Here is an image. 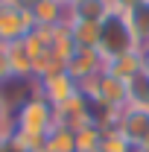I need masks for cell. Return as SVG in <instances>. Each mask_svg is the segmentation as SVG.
<instances>
[{
	"label": "cell",
	"instance_id": "cell-1",
	"mask_svg": "<svg viewBox=\"0 0 149 152\" xmlns=\"http://www.w3.org/2000/svg\"><path fill=\"white\" fill-rule=\"evenodd\" d=\"M79 91L91 99L93 108H99V111H111L117 114L120 108H126L131 102V91H129V82H123V79H117L111 73H96L91 76L88 82H82L79 85Z\"/></svg>",
	"mask_w": 149,
	"mask_h": 152
},
{
	"label": "cell",
	"instance_id": "cell-2",
	"mask_svg": "<svg viewBox=\"0 0 149 152\" xmlns=\"http://www.w3.org/2000/svg\"><path fill=\"white\" fill-rule=\"evenodd\" d=\"M12 114H15V126H18V132L47 137V132L53 129V105H50L44 96H38V94L26 96L20 105H15Z\"/></svg>",
	"mask_w": 149,
	"mask_h": 152
},
{
	"label": "cell",
	"instance_id": "cell-3",
	"mask_svg": "<svg viewBox=\"0 0 149 152\" xmlns=\"http://www.w3.org/2000/svg\"><path fill=\"white\" fill-rule=\"evenodd\" d=\"M32 29H35V20H32V9L29 6H23L20 0L0 3V44L23 41Z\"/></svg>",
	"mask_w": 149,
	"mask_h": 152
},
{
	"label": "cell",
	"instance_id": "cell-4",
	"mask_svg": "<svg viewBox=\"0 0 149 152\" xmlns=\"http://www.w3.org/2000/svg\"><path fill=\"white\" fill-rule=\"evenodd\" d=\"M35 94L44 96L53 108L64 105L67 99H73L79 94V82L67 70H58V73H47V76H38L35 79Z\"/></svg>",
	"mask_w": 149,
	"mask_h": 152
},
{
	"label": "cell",
	"instance_id": "cell-5",
	"mask_svg": "<svg viewBox=\"0 0 149 152\" xmlns=\"http://www.w3.org/2000/svg\"><path fill=\"white\" fill-rule=\"evenodd\" d=\"M114 126L126 134V140H129L131 146H140L149 137V108L146 105H137V102H129L126 108L117 111Z\"/></svg>",
	"mask_w": 149,
	"mask_h": 152
},
{
	"label": "cell",
	"instance_id": "cell-6",
	"mask_svg": "<svg viewBox=\"0 0 149 152\" xmlns=\"http://www.w3.org/2000/svg\"><path fill=\"white\" fill-rule=\"evenodd\" d=\"M102 70L131 85L137 76L143 73V56H140V50H123V53L105 56L102 58Z\"/></svg>",
	"mask_w": 149,
	"mask_h": 152
},
{
	"label": "cell",
	"instance_id": "cell-7",
	"mask_svg": "<svg viewBox=\"0 0 149 152\" xmlns=\"http://www.w3.org/2000/svg\"><path fill=\"white\" fill-rule=\"evenodd\" d=\"M67 73L73 76L76 82L82 85V82H88L91 76L102 73V56H99V50H85V47H76L73 56L67 58V67H64Z\"/></svg>",
	"mask_w": 149,
	"mask_h": 152
},
{
	"label": "cell",
	"instance_id": "cell-8",
	"mask_svg": "<svg viewBox=\"0 0 149 152\" xmlns=\"http://www.w3.org/2000/svg\"><path fill=\"white\" fill-rule=\"evenodd\" d=\"M111 12H114L111 0H73L67 6L70 20H91V23H102Z\"/></svg>",
	"mask_w": 149,
	"mask_h": 152
},
{
	"label": "cell",
	"instance_id": "cell-9",
	"mask_svg": "<svg viewBox=\"0 0 149 152\" xmlns=\"http://www.w3.org/2000/svg\"><path fill=\"white\" fill-rule=\"evenodd\" d=\"M29 9H32L35 26H58V23L67 20V6L58 3V0H41V3L29 6Z\"/></svg>",
	"mask_w": 149,
	"mask_h": 152
},
{
	"label": "cell",
	"instance_id": "cell-10",
	"mask_svg": "<svg viewBox=\"0 0 149 152\" xmlns=\"http://www.w3.org/2000/svg\"><path fill=\"white\" fill-rule=\"evenodd\" d=\"M70 32H73L76 47L99 50V44H102V23H91V20H70Z\"/></svg>",
	"mask_w": 149,
	"mask_h": 152
},
{
	"label": "cell",
	"instance_id": "cell-11",
	"mask_svg": "<svg viewBox=\"0 0 149 152\" xmlns=\"http://www.w3.org/2000/svg\"><path fill=\"white\" fill-rule=\"evenodd\" d=\"M44 152H76V134L64 126H53L44 140Z\"/></svg>",
	"mask_w": 149,
	"mask_h": 152
},
{
	"label": "cell",
	"instance_id": "cell-12",
	"mask_svg": "<svg viewBox=\"0 0 149 152\" xmlns=\"http://www.w3.org/2000/svg\"><path fill=\"white\" fill-rule=\"evenodd\" d=\"M137 146H131L126 140V134L120 132L117 126L102 129V140H99V152H134Z\"/></svg>",
	"mask_w": 149,
	"mask_h": 152
},
{
	"label": "cell",
	"instance_id": "cell-13",
	"mask_svg": "<svg viewBox=\"0 0 149 152\" xmlns=\"http://www.w3.org/2000/svg\"><path fill=\"white\" fill-rule=\"evenodd\" d=\"M99 140H102V129L96 123L85 126L82 132H76V152H99Z\"/></svg>",
	"mask_w": 149,
	"mask_h": 152
},
{
	"label": "cell",
	"instance_id": "cell-14",
	"mask_svg": "<svg viewBox=\"0 0 149 152\" xmlns=\"http://www.w3.org/2000/svg\"><path fill=\"white\" fill-rule=\"evenodd\" d=\"M12 79H15V76H12V64H9V47L0 44V88L9 85Z\"/></svg>",
	"mask_w": 149,
	"mask_h": 152
},
{
	"label": "cell",
	"instance_id": "cell-15",
	"mask_svg": "<svg viewBox=\"0 0 149 152\" xmlns=\"http://www.w3.org/2000/svg\"><path fill=\"white\" fill-rule=\"evenodd\" d=\"M114 9H120V12H137V9H146L149 0H111Z\"/></svg>",
	"mask_w": 149,
	"mask_h": 152
},
{
	"label": "cell",
	"instance_id": "cell-16",
	"mask_svg": "<svg viewBox=\"0 0 149 152\" xmlns=\"http://www.w3.org/2000/svg\"><path fill=\"white\" fill-rule=\"evenodd\" d=\"M140 56H143V73L149 76V44L143 47V50H140Z\"/></svg>",
	"mask_w": 149,
	"mask_h": 152
},
{
	"label": "cell",
	"instance_id": "cell-17",
	"mask_svg": "<svg viewBox=\"0 0 149 152\" xmlns=\"http://www.w3.org/2000/svg\"><path fill=\"white\" fill-rule=\"evenodd\" d=\"M9 111H12V108H9V102L3 99V94H0V120H3V117H6Z\"/></svg>",
	"mask_w": 149,
	"mask_h": 152
},
{
	"label": "cell",
	"instance_id": "cell-18",
	"mask_svg": "<svg viewBox=\"0 0 149 152\" xmlns=\"http://www.w3.org/2000/svg\"><path fill=\"white\" fill-rule=\"evenodd\" d=\"M23 6H35V3H41V0H20Z\"/></svg>",
	"mask_w": 149,
	"mask_h": 152
},
{
	"label": "cell",
	"instance_id": "cell-19",
	"mask_svg": "<svg viewBox=\"0 0 149 152\" xmlns=\"http://www.w3.org/2000/svg\"><path fill=\"white\" fill-rule=\"evenodd\" d=\"M58 3H64V6H70V3H73V0H58Z\"/></svg>",
	"mask_w": 149,
	"mask_h": 152
},
{
	"label": "cell",
	"instance_id": "cell-20",
	"mask_svg": "<svg viewBox=\"0 0 149 152\" xmlns=\"http://www.w3.org/2000/svg\"><path fill=\"white\" fill-rule=\"evenodd\" d=\"M0 3H6V0H0Z\"/></svg>",
	"mask_w": 149,
	"mask_h": 152
},
{
	"label": "cell",
	"instance_id": "cell-21",
	"mask_svg": "<svg viewBox=\"0 0 149 152\" xmlns=\"http://www.w3.org/2000/svg\"><path fill=\"white\" fill-rule=\"evenodd\" d=\"M146 9H149V3H146Z\"/></svg>",
	"mask_w": 149,
	"mask_h": 152
}]
</instances>
